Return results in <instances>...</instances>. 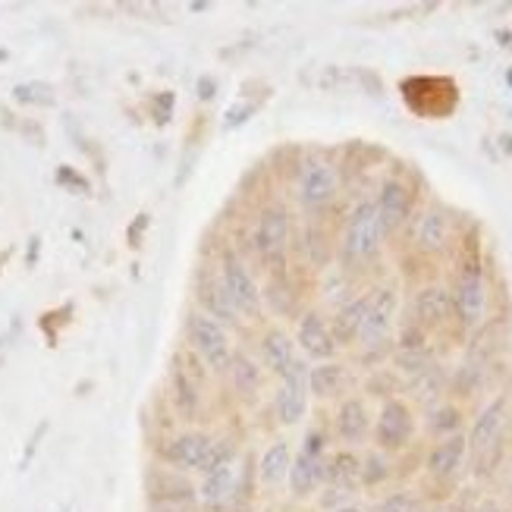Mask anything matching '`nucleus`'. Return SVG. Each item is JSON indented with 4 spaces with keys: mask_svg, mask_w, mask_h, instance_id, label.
<instances>
[{
    "mask_svg": "<svg viewBox=\"0 0 512 512\" xmlns=\"http://www.w3.org/2000/svg\"><path fill=\"white\" fill-rule=\"evenodd\" d=\"M381 242H384V227H381V217H377V205L374 202L355 205L340 239V261L346 267L368 264L381 252Z\"/></svg>",
    "mask_w": 512,
    "mask_h": 512,
    "instance_id": "1",
    "label": "nucleus"
},
{
    "mask_svg": "<svg viewBox=\"0 0 512 512\" xmlns=\"http://www.w3.org/2000/svg\"><path fill=\"white\" fill-rule=\"evenodd\" d=\"M233 497H236V447L230 440H217L202 472L198 500H202L208 512H220Z\"/></svg>",
    "mask_w": 512,
    "mask_h": 512,
    "instance_id": "2",
    "label": "nucleus"
},
{
    "mask_svg": "<svg viewBox=\"0 0 512 512\" xmlns=\"http://www.w3.org/2000/svg\"><path fill=\"white\" fill-rule=\"evenodd\" d=\"M220 283H224L227 296L233 299L239 318H249V321H258L261 318V308H264V293L258 289L249 264L239 258L236 249H224L220 252Z\"/></svg>",
    "mask_w": 512,
    "mask_h": 512,
    "instance_id": "3",
    "label": "nucleus"
},
{
    "mask_svg": "<svg viewBox=\"0 0 512 512\" xmlns=\"http://www.w3.org/2000/svg\"><path fill=\"white\" fill-rule=\"evenodd\" d=\"M189 340L195 355L202 359L211 371H227L233 359V346H230V333L227 327L208 318L205 311H192L189 315Z\"/></svg>",
    "mask_w": 512,
    "mask_h": 512,
    "instance_id": "4",
    "label": "nucleus"
},
{
    "mask_svg": "<svg viewBox=\"0 0 512 512\" xmlns=\"http://www.w3.org/2000/svg\"><path fill=\"white\" fill-rule=\"evenodd\" d=\"M453 311H456V318L465 330H475L484 321L487 283H484V271H481L478 258L462 261V267H459L456 289H453Z\"/></svg>",
    "mask_w": 512,
    "mask_h": 512,
    "instance_id": "5",
    "label": "nucleus"
},
{
    "mask_svg": "<svg viewBox=\"0 0 512 512\" xmlns=\"http://www.w3.org/2000/svg\"><path fill=\"white\" fill-rule=\"evenodd\" d=\"M506 428V399H494L491 406H484V412L475 418L469 440V453L475 459V472H487V465L497 459L500 440Z\"/></svg>",
    "mask_w": 512,
    "mask_h": 512,
    "instance_id": "6",
    "label": "nucleus"
},
{
    "mask_svg": "<svg viewBox=\"0 0 512 512\" xmlns=\"http://www.w3.org/2000/svg\"><path fill=\"white\" fill-rule=\"evenodd\" d=\"M255 249L264 264H271L274 271H283L286 249H289V214L280 205H267L258 214L255 224Z\"/></svg>",
    "mask_w": 512,
    "mask_h": 512,
    "instance_id": "7",
    "label": "nucleus"
},
{
    "mask_svg": "<svg viewBox=\"0 0 512 512\" xmlns=\"http://www.w3.org/2000/svg\"><path fill=\"white\" fill-rule=\"evenodd\" d=\"M415 434V418H412V409L403 403V399H387L381 415H377V425H374V440L377 447L387 450V453H396L409 447V440Z\"/></svg>",
    "mask_w": 512,
    "mask_h": 512,
    "instance_id": "8",
    "label": "nucleus"
},
{
    "mask_svg": "<svg viewBox=\"0 0 512 512\" xmlns=\"http://www.w3.org/2000/svg\"><path fill=\"white\" fill-rule=\"evenodd\" d=\"M340 192V176L337 167L327 161H308L299 173V202L308 211L327 208Z\"/></svg>",
    "mask_w": 512,
    "mask_h": 512,
    "instance_id": "9",
    "label": "nucleus"
},
{
    "mask_svg": "<svg viewBox=\"0 0 512 512\" xmlns=\"http://www.w3.org/2000/svg\"><path fill=\"white\" fill-rule=\"evenodd\" d=\"M280 393H277V418L280 425H299L308 412V365L296 359L280 374Z\"/></svg>",
    "mask_w": 512,
    "mask_h": 512,
    "instance_id": "10",
    "label": "nucleus"
},
{
    "mask_svg": "<svg viewBox=\"0 0 512 512\" xmlns=\"http://www.w3.org/2000/svg\"><path fill=\"white\" fill-rule=\"evenodd\" d=\"M214 437L205 431H186L180 437H173L164 450V459L173 465L176 472H205V465L214 453Z\"/></svg>",
    "mask_w": 512,
    "mask_h": 512,
    "instance_id": "11",
    "label": "nucleus"
},
{
    "mask_svg": "<svg viewBox=\"0 0 512 512\" xmlns=\"http://www.w3.org/2000/svg\"><path fill=\"white\" fill-rule=\"evenodd\" d=\"M393 318H396V293L390 286L374 289V293L368 296V315H365L362 330H359V343L362 346H381L390 337Z\"/></svg>",
    "mask_w": 512,
    "mask_h": 512,
    "instance_id": "12",
    "label": "nucleus"
},
{
    "mask_svg": "<svg viewBox=\"0 0 512 512\" xmlns=\"http://www.w3.org/2000/svg\"><path fill=\"white\" fill-rule=\"evenodd\" d=\"M374 205H377V217H381L384 236H393L396 230L406 227V220L412 214V192L403 180H387Z\"/></svg>",
    "mask_w": 512,
    "mask_h": 512,
    "instance_id": "13",
    "label": "nucleus"
},
{
    "mask_svg": "<svg viewBox=\"0 0 512 512\" xmlns=\"http://www.w3.org/2000/svg\"><path fill=\"white\" fill-rule=\"evenodd\" d=\"M195 293H198V302H202V311L208 318L220 321V324H239V311L233 305V299L227 296L224 283L217 280V274L211 271H202L195 277Z\"/></svg>",
    "mask_w": 512,
    "mask_h": 512,
    "instance_id": "14",
    "label": "nucleus"
},
{
    "mask_svg": "<svg viewBox=\"0 0 512 512\" xmlns=\"http://www.w3.org/2000/svg\"><path fill=\"white\" fill-rule=\"evenodd\" d=\"M412 315H415V324L421 330L443 327L453 315V293H450V289H443V286L418 289V296L412 302Z\"/></svg>",
    "mask_w": 512,
    "mask_h": 512,
    "instance_id": "15",
    "label": "nucleus"
},
{
    "mask_svg": "<svg viewBox=\"0 0 512 512\" xmlns=\"http://www.w3.org/2000/svg\"><path fill=\"white\" fill-rule=\"evenodd\" d=\"M299 346L308 359H318V362H330V355L337 352V340H333L330 324L318 315V311H305L302 321H299Z\"/></svg>",
    "mask_w": 512,
    "mask_h": 512,
    "instance_id": "16",
    "label": "nucleus"
},
{
    "mask_svg": "<svg viewBox=\"0 0 512 512\" xmlns=\"http://www.w3.org/2000/svg\"><path fill=\"white\" fill-rule=\"evenodd\" d=\"M324 462H327L324 456L308 453V450H299L293 456V465H289V478H286L293 497L305 500V497H311V494L318 491V487L324 484Z\"/></svg>",
    "mask_w": 512,
    "mask_h": 512,
    "instance_id": "17",
    "label": "nucleus"
},
{
    "mask_svg": "<svg viewBox=\"0 0 512 512\" xmlns=\"http://www.w3.org/2000/svg\"><path fill=\"white\" fill-rule=\"evenodd\" d=\"M148 494L151 500H170L183 506H195L198 500V491L189 484V478L176 469H154L148 475Z\"/></svg>",
    "mask_w": 512,
    "mask_h": 512,
    "instance_id": "18",
    "label": "nucleus"
},
{
    "mask_svg": "<svg viewBox=\"0 0 512 512\" xmlns=\"http://www.w3.org/2000/svg\"><path fill=\"white\" fill-rule=\"evenodd\" d=\"M465 456H469V440H465L462 434L443 437V440H437V447H434L431 456H428V472H431L437 481H450V478H456V472L462 469Z\"/></svg>",
    "mask_w": 512,
    "mask_h": 512,
    "instance_id": "19",
    "label": "nucleus"
},
{
    "mask_svg": "<svg viewBox=\"0 0 512 512\" xmlns=\"http://www.w3.org/2000/svg\"><path fill=\"white\" fill-rule=\"evenodd\" d=\"M371 431V412L365 406V399L349 396L343 399V406L337 412V437L343 443H362Z\"/></svg>",
    "mask_w": 512,
    "mask_h": 512,
    "instance_id": "20",
    "label": "nucleus"
},
{
    "mask_svg": "<svg viewBox=\"0 0 512 512\" xmlns=\"http://www.w3.org/2000/svg\"><path fill=\"white\" fill-rule=\"evenodd\" d=\"M324 481L327 487H337V491H355V487L362 484V459L355 456L352 450H343V453H333L327 462H324Z\"/></svg>",
    "mask_w": 512,
    "mask_h": 512,
    "instance_id": "21",
    "label": "nucleus"
},
{
    "mask_svg": "<svg viewBox=\"0 0 512 512\" xmlns=\"http://www.w3.org/2000/svg\"><path fill=\"white\" fill-rule=\"evenodd\" d=\"M415 242H418V249L428 252V255H440L443 249H447V242H450L447 214H443L440 208H431V211L421 214L418 230H415Z\"/></svg>",
    "mask_w": 512,
    "mask_h": 512,
    "instance_id": "22",
    "label": "nucleus"
},
{
    "mask_svg": "<svg viewBox=\"0 0 512 512\" xmlns=\"http://www.w3.org/2000/svg\"><path fill=\"white\" fill-rule=\"evenodd\" d=\"M170 381H173V399H176V409H180L183 418H195L198 415V384H195V362L189 359V368L183 365V359H173V371H170Z\"/></svg>",
    "mask_w": 512,
    "mask_h": 512,
    "instance_id": "23",
    "label": "nucleus"
},
{
    "mask_svg": "<svg viewBox=\"0 0 512 512\" xmlns=\"http://www.w3.org/2000/svg\"><path fill=\"white\" fill-rule=\"evenodd\" d=\"M365 315H368V296H359V299L346 302L337 311V315H333L330 333H333V340H337V346H349V343L359 340V330H362Z\"/></svg>",
    "mask_w": 512,
    "mask_h": 512,
    "instance_id": "24",
    "label": "nucleus"
},
{
    "mask_svg": "<svg viewBox=\"0 0 512 512\" xmlns=\"http://www.w3.org/2000/svg\"><path fill=\"white\" fill-rule=\"evenodd\" d=\"M261 362L264 368L271 371V374H283L289 365L296 362V352H293V340L286 337L283 330H267L264 337H261Z\"/></svg>",
    "mask_w": 512,
    "mask_h": 512,
    "instance_id": "25",
    "label": "nucleus"
},
{
    "mask_svg": "<svg viewBox=\"0 0 512 512\" xmlns=\"http://www.w3.org/2000/svg\"><path fill=\"white\" fill-rule=\"evenodd\" d=\"M289 465H293V453H289V443L277 440L271 443L258 462V481L264 487H277L289 478Z\"/></svg>",
    "mask_w": 512,
    "mask_h": 512,
    "instance_id": "26",
    "label": "nucleus"
},
{
    "mask_svg": "<svg viewBox=\"0 0 512 512\" xmlns=\"http://www.w3.org/2000/svg\"><path fill=\"white\" fill-rule=\"evenodd\" d=\"M343 387H346V365L321 362L318 368H308V393H315L318 399L340 396Z\"/></svg>",
    "mask_w": 512,
    "mask_h": 512,
    "instance_id": "27",
    "label": "nucleus"
},
{
    "mask_svg": "<svg viewBox=\"0 0 512 512\" xmlns=\"http://www.w3.org/2000/svg\"><path fill=\"white\" fill-rule=\"evenodd\" d=\"M230 384H233V390H236V396L239 399H246V403H252V399L258 396V390H261V368L249 359V355H233L230 359Z\"/></svg>",
    "mask_w": 512,
    "mask_h": 512,
    "instance_id": "28",
    "label": "nucleus"
},
{
    "mask_svg": "<svg viewBox=\"0 0 512 512\" xmlns=\"http://www.w3.org/2000/svg\"><path fill=\"white\" fill-rule=\"evenodd\" d=\"M443 384H447V377H443V368L440 365H431V368H425L421 374L412 377L409 390H412V396L418 399V403H434V399L443 393Z\"/></svg>",
    "mask_w": 512,
    "mask_h": 512,
    "instance_id": "29",
    "label": "nucleus"
},
{
    "mask_svg": "<svg viewBox=\"0 0 512 512\" xmlns=\"http://www.w3.org/2000/svg\"><path fill=\"white\" fill-rule=\"evenodd\" d=\"M459 425H462V412L456 406H434L428 415V431L440 440L459 434Z\"/></svg>",
    "mask_w": 512,
    "mask_h": 512,
    "instance_id": "30",
    "label": "nucleus"
},
{
    "mask_svg": "<svg viewBox=\"0 0 512 512\" xmlns=\"http://www.w3.org/2000/svg\"><path fill=\"white\" fill-rule=\"evenodd\" d=\"M431 365H434V359H431L428 346H425V349H399V352H396V368H399V371H406L409 377L421 374V371L431 368Z\"/></svg>",
    "mask_w": 512,
    "mask_h": 512,
    "instance_id": "31",
    "label": "nucleus"
},
{
    "mask_svg": "<svg viewBox=\"0 0 512 512\" xmlns=\"http://www.w3.org/2000/svg\"><path fill=\"white\" fill-rule=\"evenodd\" d=\"M390 478V465L381 453H368L362 459V484L365 487H374V484H381Z\"/></svg>",
    "mask_w": 512,
    "mask_h": 512,
    "instance_id": "32",
    "label": "nucleus"
},
{
    "mask_svg": "<svg viewBox=\"0 0 512 512\" xmlns=\"http://www.w3.org/2000/svg\"><path fill=\"white\" fill-rule=\"evenodd\" d=\"M415 497L409 494V491H399V494H390L387 500H381L377 503V509L374 512H415Z\"/></svg>",
    "mask_w": 512,
    "mask_h": 512,
    "instance_id": "33",
    "label": "nucleus"
},
{
    "mask_svg": "<svg viewBox=\"0 0 512 512\" xmlns=\"http://www.w3.org/2000/svg\"><path fill=\"white\" fill-rule=\"evenodd\" d=\"M151 512H189V506L170 503V500H151Z\"/></svg>",
    "mask_w": 512,
    "mask_h": 512,
    "instance_id": "34",
    "label": "nucleus"
},
{
    "mask_svg": "<svg viewBox=\"0 0 512 512\" xmlns=\"http://www.w3.org/2000/svg\"><path fill=\"white\" fill-rule=\"evenodd\" d=\"M333 512H365V509H362V506H352V503H349V506H343V509H333Z\"/></svg>",
    "mask_w": 512,
    "mask_h": 512,
    "instance_id": "35",
    "label": "nucleus"
}]
</instances>
